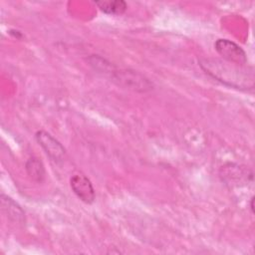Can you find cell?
Here are the masks:
<instances>
[{"label":"cell","instance_id":"4","mask_svg":"<svg viewBox=\"0 0 255 255\" xmlns=\"http://www.w3.org/2000/svg\"><path fill=\"white\" fill-rule=\"evenodd\" d=\"M220 177L225 184L228 185H241L248 183L253 179L252 171L243 165L236 163H226L220 168Z\"/></svg>","mask_w":255,"mask_h":255},{"label":"cell","instance_id":"10","mask_svg":"<svg viewBox=\"0 0 255 255\" xmlns=\"http://www.w3.org/2000/svg\"><path fill=\"white\" fill-rule=\"evenodd\" d=\"M253 201H254V196L251 197L250 199V210H251V213L253 214L254 213V205H253Z\"/></svg>","mask_w":255,"mask_h":255},{"label":"cell","instance_id":"8","mask_svg":"<svg viewBox=\"0 0 255 255\" xmlns=\"http://www.w3.org/2000/svg\"><path fill=\"white\" fill-rule=\"evenodd\" d=\"M25 169L28 176L35 182L41 183L44 181L46 176L45 166L42 160L36 156L30 157L25 163Z\"/></svg>","mask_w":255,"mask_h":255},{"label":"cell","instance_id":"1","mask_svg":"<svg viewBox=\"0 0 255 255\" xmlns=\"http://www.w3.org/2000/svg\"><path fill=\"white\" fill-rule=\"evenodd\" d=\"M198 63L204 73L225 86L245 91L254 88V76L251 68L218 59H200Z\"/></svg>","mask_w":255,"mask_h":255},{"label":"cell","instance_id":"9","mask_svg":"<svg viewBox=\"0 0 255 255\" xmlns=\"http://www.w3.org/2000/svg\"><path fill=\"white\" fill-rule=\"evenodd\" d=\"M96 5L100 10L109 15H122L126 12L128 5L123 0H109V1H97Z\"/></svg>","mask_w":255,"mask_h":255},{"label":"cell","instance_id":"6","mask_svg":"<svg viewBox=\"0 0 255 255\" xmlns=\"http://www.w3.org/2000/svg\"><path fill=\"white\" fill-rule=\"evenodd\" d=\"M70 185L76 196L87 204L95 201L96 194L91 180L83 173H76L70 179Z\"/></svg>","mask_w":255,"mask_h":255},{"label":"cell","instance_id":"2","mask_svg":"<svg viewBox=\"0 0 255 255\" xmlns=\"http://www.w3.org/2000/svg\"><path fill=\"white\" fill-rule=\"evenodd\" d=\"M106 76H108L111 81L115 82L119 86L134 92L144 93L153 89L152 82H150L142 74L130 69L118 70L115 66H113Z\"/></svg>","mask_w":255,"mask_h":255},{"label":"cell","instance_id":"7","mask_svg":"<svg viewBox=\"0 0 255 255\" xmlns=\"http://www.w3.org/2000/svg\"><path fill=\"white\" fill-rule=\"evenodd\" d=\"M0 200L2 212L10 221L18 224L25 223V212L17 202L3 193L0 195Z\"/></svg>","mask_w":255,"mask_h":255},{"label":"cell","instance_id":"3","mask_svg":"<svg viewBox=\"0 0 255 255\" xmlns=\"http://www.w3.org/2000/svg\"><path fill=\"white\" fill-rule=\"evenodd\" d=\"M214 48L224 61L238 66H246L247 55L245 51L233 41L228 39H218L214 44Z\"/></svg>","mask_w":255,"mask_h":255},{"label":"cell","instance_id":"5","mask_svg":"<svg viewBox=\"0 0 255 255\" xmlns=\"http://www.w3.org/2000/svg\"><path fill=\"white\" fill-rule=\"evenodd\" d=\"M39 145L44 149L46 154L56 163L62 162L66 155V149L61 142L51 133L45 130H38L35 134Z\"/></svg>","mask_w":255,"mask_h":255}]
</instances>
